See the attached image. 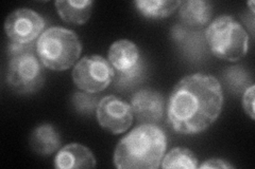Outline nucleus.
Here are the masks:
<instances>
[{"label":"nucleus","mask_w":255,"mask_h":169,"mask_svg":"<svg viewBox=\"0 0 255 169\" xmlns=\"http://www.w3.org/2000/svg\"><path fill=\"white\" fill-rule=\"evenodd\" d=\"M222 107L223 93L219 80L209 74H189L170 93L167 120L175 132L197 134L216 122Z\"/></svg>","instance_id":"f257e3e1"},{"label":"nucleus","mask_w":255,"mask_h":169,"mask_svg":"<svg viewBox=\"0 0 255 169\" xmlns=\"http://www.w3.org/2000/svg\"><path fill=\"white\" fill-rule=\"evenodd\" d=\"M167 148L165 132L155 124H141L118 142L114 164L119 169H156Z\"/></svg>","instance_id":"f03ea898"},{"label":"nucleus","mask_w":255,"mask_h":169,"mask_svg":"<svg viewBox=\"0 0 255 169\" xmlns=\"http://www.w3.org/2000/svg\"><path fill=\"white\" fill-rule=\"evenodd\" d=\"M35 48L44 67L53 71H64L74 66L82 51L81 42L75 32L59 27L44 31Z\"/></svg>","instance_id":"7ed1b4c3"},{"label":"nucleus","mask_w":255,"mask_h":169,"mask_svg":"<svg viewBox=\"0 0 255 169\" xmlns=\"http://www.w3.org/2000/svg\"><path fill=\"white\" fill-rule=\"evenodd\" d=\"M6 68V83L18 94L36 92L44 84L43 63L31 45L12 43Z\"/></svg>","instance_id":"20e7f679"},{"label":"nucleus","mask_w":255,"mask_h":169,"mask_svg":"<svg viewBox=\"0 0 255 169\" xmlns=\"http://www.w3.org/2000/svg\"><path fill=\"white\" fill-rule=\"evenodd\" d=\"M205 37L212 53L220 59L237 61L248 53V32L230 15L214 19L205 31Z\"/></svg>","instance_id":"39448f33"},{"label":"nucleus","mask_w":255,"mask_h":169,"mask_svg":"<svg viewBox=\"0 0 255 169\" xmlns=\"http://www.w3.org/2000/svg\"><path fill=\"white\" fill-rule=\"evenodd\" d=\"M115 77L111 62L100 55H89L80 59L73 70L75 85L87 93L101 92Z\"/></svg>","instance_id":"423d86ee"},{"label":"nucleus","mask_w":255,"mask_h":169,"mask_svg":"<svg viewBox=\"0 0 255 169\" xmlns=\"http://www.w3.org/2000/svg\"><path fill=\"white\" fill-rule=\"evenodd\" d=\"M45 20L33 10L18 9L7 16L4 22L6 36L12 43L31 45L44 32Z\"/></svg>","instance_id":"0eeeda50"},{"label":"nucleus","mask_w":255,"mask_h":169,"mask_svg":"<svg viewBox=\"0 0 255 169\" xmlns=\"http://www.w3.org/2000/svg\"><path fill=\"white\" fill-rule=\"evenodd\" d=\"M99 125L112 133L126 132L133 123V111L131 105L117 96L108 95L99 101L96 109Z\"/></svg>","instance_id":"6e6552de"},{"label":"nucleus","mask_w":255,"mask_h":169,"mask_svg":"<svg viewBox=\"0 0 255 169\" xmlns=\"http://www.w3.org/2000/svg\"><path fill=\"white\" fill-rule=\"evenodd\" d=\"M108 57L124 84H128L140 75L142 70L140 53L137 46L131 40L121 39L113 43L110 47Z\"/></svg>","instance_id":"1a4fd4ad"},{"label":"nucleus","mask_w":255,"mask_h":169,"mask_svg":"<svg viewBox=\"0 0 255 169\" xmlns=\"http://www.w3.org/2000/svg\"><path fill=\"white\" fill-rule=\"evenodd\" d=\"M131 108L139 123L156 125L163 117L164 98L155 90L141 89L133 95Z\"/></svg>","instance_id":"9d476101"},{"label":"nucleus","mask_w":255,"mask_h":169,"mask_svg":"<svg viewBox=\"0 0 255 169\" xmlns=\"http://www.w3.org/2000/svg\"><path fill=\"white\" fill-rule=\"evenodd\" d=\"M54 166L59 169L94 168L96 159L93 152L79 143H71L58 151L54 159Z\"/></svg>","instance_id":"9b49d317"},{"label":"nucleus","mask_w":255,"mask_h":169,"mask_svg":"<svg viewBox=\"0 0 255 169\" xmlns=\"http://www.w3.org/2000/svg\"><path fill=\"white\" fill-rule=\"evenodd\" d=\"M30 146L39 156H50L59 151L61 135L51 124H41L30 135Z\"/></svg>","instance_id":"f8f14e48"},{"label":"nucleus","mask_w":255,"mask_h":169,"mask_svg":"<svg viewBox=\"0 0 255 169\" xmlns=\"http://www.w3.org/2000/svg\"><path fill=\"white\" fill-rule=\"evenodd\" d=\"M54 4L64 21L73 25H83L91 17L94 2L91 0H59Z\"/></svg>","instance_id":"ddd939ff"},{"label":"nucleus","mask_w":255,"mask_h":169,"mask_svg":"<svg viewBox=\"0 0 255 169\" xmlns=\"http://www.w3.org/2000/svg\"><path fill=\"white\" fill-rule=\"evenodd\" d=\"M213 7L211 2L204 0H188L182 1L180 16L186 25L191 27H202L207 25L212 18Z\"/></svg>","instance_id":"4468645a"},{"label":"nucleus","mask_w":255,"mask_h":169,"mask_svg":"<svg viewBox=\"0 0 255 169\" xmlns=\"http://www.w3.org/2000/svg\"><path fill=\"white\" fill-rule=\"evenodd\" d=\"M139 13L150 19H162L177 11L182 1L178 0H138L134 2Z\"/></svg>","instance_id":"2eb2a0df"},{"label":"nucleus","mask_w":255,"mask_h":169,"mask_svg":"<svg viewBox=\"0 0 255 169\" xmlns=\"http://www.w3.org/2000/svg\"><path fill=\"white\" fill-rule=\"evenodd\" d=\"M161 166L164 169H195L198 167V159L191 150L184 147H175L171 149L166 156H164Z\"/></svg>","instance_id":"dca6fc26"},{"label":"nucleus","mask_w":255,"mask_h":169,"mask_svg":"<svg viewBox=\"0 0 255 169\" xmlns=\"http://www.w3.org/2000/svg\"><path fill=\"white\" fill-rule=\"evenodd\" d=\"M243 107L251 119H254V85H251L246 89L243 96Z\"/></svg>","instance_id":"f3484780"},{"label":"nucleus","mask_w":255,"mask_h":169,"mask_svg":"<svg viewBox=\"0 0 255 169\" xmlns=\"http://www.w3.org/2000/svg\"><path fill=\"white\" fill-rule=\"evenodd\" d=\"M200 168H217V169H226V168H234L233 165L227 163V161L221 159H210L200 166Z\"/></svg>","instance_id":"a211bd4d"}]
</instances>
